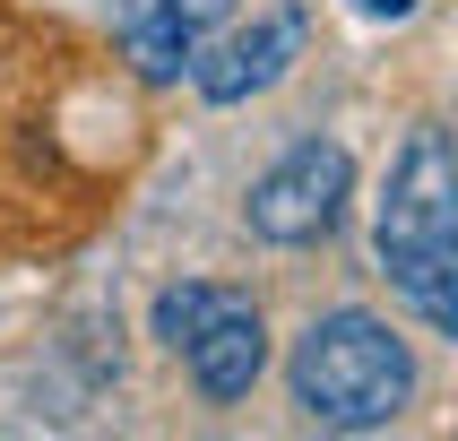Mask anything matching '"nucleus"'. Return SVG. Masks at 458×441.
Wrapping results in <instances>:
<instances>
[{"instance_id":"nucleus-1","label":"nucleus","mask_w":458,"mask_h":441,"mask_svg":"<svg viewBox=\"0 0 458 441\" xmlns=\"http://www.w3.org/2000/svg\"><path fill=\"white\" fill-rule=\"evenodd\" d=\"M381 268L433 337H458V165L433 122L415 130L381 191Z\"/></svg>"},{"instance_id":"nucleus-2","label":"nucleus","mask_w":458,"mask_h":441,"mask_svg":"<svg viewBox=\"0 0 458 441\" xmlns=\"http://www.w3.org/2000/svg\"><path fill=\"white\" fill-rule=\"evenodd\" d=\"M285 381H294V407L311 424H329V433H381L415 398V355H407V337L389 320H372V311H320L294 337Z\"/></svg>"},{"instance_id":"nucleus-3","label":"nucleus","mask_w":458,"mask_h":441,"mask_svg":"<svg viewBox=\"0 0 458 441\" xmlns=\"http://www.w3.org/2000/svg\"><path fill=\"white\" fill-rule=\"evenodd\" d=\"M346 191H355V165H346V148H329V139H303L294 156H277V165L251 182V233H259V242H277V251L329 242V225H337V208H346Z\"/></svg>"},{"instance_id":"nucleus-4","label":"nucleus","mask_w":458,"mask_h":441,"mask_svg":"<svg viewBox=\"0 0 458 441\" xmlns=\"http://www.w3.org/2000/svg\"><path fill=\"white\" fill-rule=\"evenodd\" d=\"M182 363H191V381H199V398L208 407H233V398H251V381H259V363H268V329H259V303L251 294H216V311H208L199 329L174 346Z\"/></svg>"},{"instance_id":"nucleus-5","label":"nucleus","mask_w":458,"mask_h":441,"mask_svg":"<svg viewBox=\"0 0 458 441\" xmlns=\"http://www.w3.org/2000/svg\"><path fill=\"white\" fill-rule=\"evenodd\" d=\"M294 52H303V9H277V18L225 35L208 61H191V78H199L208 104H242V96H259V87H277V78L294 70Z\"/></svg>"},{"instance_id":"nucleus-6","label":"nucleus","mask_w":458,"mask_h":441,"mask_svg":"<svg viewBox=\"0 0 458 441\" xmlns=\"http://www.w3.org/2000/svg\"><path fill=\"white\" fill-rule=\"evenodd\" d=\"M130 61H139V78H148V87H174V78L199 61V35H191L165 0H148V9L130 18Z\"/></svg>"},{"instance_id":"nucleus-7","label":"nucleus","mask_w":458,"mask_h":441,"mask_svg":"<svg viewBox=\"0 0 458 441\" xmlns=\"http://www.w3.org/2000/svg\"><path fill=\"white\" fill-rule=\"evenodd\" d=\"M216 294H225V285H165V294H156V337H165V346H182V337L216 311Z\"/></svg>"}]
</instances>
